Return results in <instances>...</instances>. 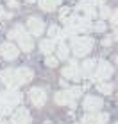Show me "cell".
<instances>
[{
    "label": "cell",
    "instance_id": "6da1fadb",
    "mask_svg": "<svg viewBox=\"0 0 118 124\" xmlns=\"http://www.w3.org/2000/svg\"><path fill=\"white\" fill-rule=\"evenodd\" d=\"M32 76H34V72H32L31 68H27V67L6 68V70H2V74H0V81H2L7 88L16 90L18 86H22V85L29 83V81L32 79Z\"/></svg>",
    "mask_w": 118,
    "mask_h": 124
},
{
    "label": "cell",
    "instance_id": "7a4b0ae2",
    "mask_svg": "<svg viewBox=\"0 0 118 124\" xmlns=\"http://www.w3.org/2000/svg\"><path fill=\"white\" fill-rule=\"evenodd\" d=\"M93 27L91 20H86L79 15H73L72 18H66L65 20V32L66 36H77L79 32H86Z\"/></svg>",
    "mask_w": 118,
    "mask_h": 124
},
{
    "label": "cell",
    "instance_id": "3957f363",
    "mask_svg": "<svg viewBox=\"0 0 118 124\" xmlns=\"http://www.w3.org/2000/svg\"><path fill=\"white\" fill-rule=\"evenodd\" d=\"M9 38L11 40L18 41V47L23 50V52H31L32 50V36L27 32V29L23 25H14V27L9 31Z\"/></svg>",
    "mask_w": 118,
    "mask_h": 124
},
{
    "label": "cell",
    "instance_id": "277c9868",
    "mask_svg": "<svg viewBox=\"0 0 118 124\" xmlns=\"http://www.w3.org/2000/svg\"><path fill=\"white\" fill-rule=\"evenodd\" d=\"M81 93H82V90L79 86L68 88V90H59L56 95H54V101H56L59 106H72V108H75V101L81 97Z\"/></svg>",
    "mask_w": 118,
    "mask_h": 124
},
{
    "label": "cell",
    "instance_id": "5b68a950",
    "mask_svg": "<svg viewBox=\"0 0 118 124\" xmlns=\"http://www.w3.org/2000/svg\"><path fill=\"white\" fill-rule=\"evenodd\" d=\"M95 41L90 36H73L72 38V50H73L75 58H84L90 54V50L93 49Z\"/></svg>",
    "mask_w": 118,
    "mask_h": 124
},
{
    "label": "cell",
    "instance_id": "8992f818",
    "mask_svg": "<svg viewBox=\"0 0 118 124\" xmlns=\"http://www.w3.org/2000/svg\"><path fill=\"white\" fill-rule=\"evenodd\" d=\"M113 76V65L109 61H104V59H100V61H97L95 65V72L93 76H91V79L93 81H106Z\"/></svg>",
    "mask_w": 118,
    "mask_h": 124
},
{
    "label": "cell",
    "instance_id": "52a82bcc",
    "mask_svg": "<svg viewBox=\"0 0 118 124\" xmlns=\"http://www.w3.org/2000/svg\"><path fill=\"white\" fill-rule=\"evenodd\" d=\"M22 93L18 90H11L7 88L6 92H0V106H16L22 102Z\"/></svg>",
    "mask_w": 118,
    "mask_h": 124
},
{
    "label": "cell",
    "instance_id": "ba28073f",
    "mask_svg": "<svg viewBox=\"0 0 118 124\" xmlns=\"http://www.w3.org/2000/svg\"><path fill=\"white\" fill-rule=\"evenodd\" d=\"M75 11L79 13V16H82V18H86V20H91L93 16H97L95 4L90 2V0H82V2H79L77 6H75Z\"/></svg>",
    "mask_w": 118,
    "mask_h": 124
},
{
    "label": "cell",
    "instance_id": "9c48e42d",
    "mask_svg": "<svg viewBox=\"0 0 118 124\" xmlns=\"http://www.w3.org/2000/svg\"><path fill=\"white\" fill-rule=\"evenodd\" d=\"M29 99H31L32 106L41 108V106L47 102V92H45L43 88H39V86H34V88L29 90Z\"/></svg>",
    "mask_w": 118,
    "mask_h": 124
},
{
    "label": "cell",
    "instance_id": "30bf717a",
    "mask_svg": "<svg viewBox=\"0 0 118 124\" xmlns=\"http://www.w3.org/2000/svg\"><path fill=\"white\" fill-rule=\"evenodd\" d=\"M27 32L31 34V36H41V34L45 32L43 20L38 18V16H31V18L27 20Z\"/></svg>",
    "mask_w": 118,
    "mask_h": 124
},
{
    "label": "cell",
    "instance_id": "8fae6325",
    "mask_svg": "<svg viewBox=\"0 0 118 124\" xmlns=\"http://www.w3.org/2000/svg\"><path fill=\"white\" fill-rule=\"evenodd\" d=\"M61 74H63V78H65V79L79 81V79H81V68H79V65H77V61H75V59H72L70 65H66V67L61 70Z\"/></svg>",
    "mask_w": 118,
    "mask_h": 124
},
{
    "label": "cell",
    "instance_id": "7c38bea8",
    "mask_svg": "<svg viewBox=\"0 0 118 124\" xmlns=\"http://www.w3.org/2000/svg\"><path fill=\"white\" fill-rule=\"evenodd\" d=\"M82 106H84V110H86V113H95V112H98V110L104 106V102H102L100 97H97V95H88V97H84Z\"/></svg>",
    "mask_w": 118,
    "mask_h": 124
},
{
    "label": "cell",
    "instance_id": "4fadbf2b",
    "mask_svg": "<svg viewBox=\"0 0 118 124\" xmlns=\"http://www.w3.org/2000/svg\"><path fill=\"white\" fill-rule=\"evenodd\" d=\"M0 54H2L4 59L13 61V59L18 58V47H16L14 43H11V41H6V43L0 45Z\"/></svg>",
    "mask_w": 118,
    "mask_h": 124
},
{
    "label": "cell",
    "instance_id": "5bb4252c",
    "mask_svg": "<svg viewBox=\"0 0 118 124\" xmlns=\"http://www.w3.org/2000/svg\"><path fill=\"white\" fill-rule=\"evenodd\" d=\"M9 124H31V115H29L27 108H18L11 117Z\"/></svg>",
    "mask_w": 118,
    "mask_h": 124
},
{
    "label": "cell",
    "instance_id": "9a60e30c",
    "mask_svg": "<svg viewBox=\"0 0 118 124\" xmlns=\"http://www.w3.org/2000/svg\"><path fill=\"white\" fill-rule=\"evenodd\" d=\"M95 65H97V59H86V61L82 63V67H79L81 68V78L91 79V76H93V72H95Z\"/></svg>",
    "mask_w": 118,
    "mask_h": 124
},
{
    "label": "cell",
    "instance_id": "2e32d148",
    "mask_svg": "<svg viewBox=\"0 0 118 124\" xmlns=\"http://www.w3.org/2000/svg\"><path fill=\"white\" fill-rule=\"evenodd\" d=\"M48 34H50V40H59V41H63V40L66 38V32L61 31L56 23H52V25L48 27Z\"/></svg>",
    "mask_w": 118,
    "mask_h": 124
},
{
    "label": "cell",
    "instance_id": "e0dca14e",
    "mask_svg": "<svg viewBox=\"0 0 118 124\" xmlns=\"http://www.w3.org/2000/svg\"><path fill=\"white\" fill-rule=\"evenodd\" d=\"M56 49V43H54V40H43V41H39V50L45 54V56H50L52 54V50Z\"/></svg>",
    "mask_w": 118,
    "mask_h": 124
},
{
    "label": "cell",
    "instance_id": "ac0fdd59",
    "mask_svg": "<svg viewBox=\"0 0 118 124\" xmlns=\"http://www.w3.org/2000/svg\"><path fill=\"white\" fill-rule=\"evenodd\" d=\"M97 90L100 93H104V95H109V93L113 92V85L107 83V81H100V83L97 85Z\"/></svg>",
    "mask_w": 118,
    "mask_h": 124
},
{
    "label": "cell",
    "instance_id": "d6986e66",
    "mask_svg": "<svg viewBox=\"0 0 118 124\" xmlns=\"http://www.w3.org/2000/svg\"><path fill=\"white\" fill-rule=\"evenodd\" d=\"M68 52H70L68 47L61 41V43L57 45V59H68Z\"/></svg>",
    "mask_w": 118,
    "mask_h": 124
},
{
    "label": "cell",
    "instance_id": "ffe728a7",
    "mask_svg": "<svg viewBox=\"0 0 118 124\" xmlns=\"http://www.w3.org/2000/svg\"><path fill=\"white\" fill-rule=\"evenodd\" d=\"M109 122V113H97L93 124H107Z\"/></svg>",
    "mask_w": 118,
    "mask_h": 124
},
{
    "label": "cell",
    "instance_id": "44dd1931",
    "mask_svg": "<svg viewBox=\"0 0 118 124\" xmlns=\"http://www.w3.org/2000/svg\"><path fill=\"white\" fill-rule=\"evenodd\" d=\"M38 4H39V7H41L43 11H54V9H56V7H54L48 0H38Z\"/></svg>",
    "mask_w": 118,
    "mask_h": 124
},
{
    "label": "cell",
    "instance_id": "7402d4cb",
    "mask_svg": "<svg viewBox=\"0 0 118 124\" xmlns=\"http://www.w3.org/2000/svg\"><path fill=\"white\" fill-rule=\"evenodd\" d=\"M98 15H100V18H102V20H106V18L111 16V9H109L107 6H102V7H100V11H98Z\"/></svg>",
    "mask_w": 118,
    "mask_h": 124
},
{
    "label": "cell",
    "instance_id": "603a6c76",
    "mask_svg": "<svg viewBox=\"0 0 118 124\" xmlns=\"http://www.w3.org/2000/svg\"><path fill=\"white\" fill-rule=\"evenodd\" d=\"M57 63H59V59L57 58H54V56H47V58H45V65H47V67H57Z\"/></svg>",
    "mask_w": 118,
    "mask_h": 124
},
{
    "label": "cell",
    "instance_id": "cb8c5ba5",
    "mask_svg": "<svg viewBox=\"0 0 118 124\" xmlns=\"http://www.w3.org/2000/svg\"><path fill=\"white\" fill-rule=\"evenodd\" d=\"M93 121H95V113H86L82 117V122L81 124H93Z\"/></svg>",
    "mask_w": 118,
    "mask_h": 124
},
{
    "label": "cell",
    "instance_id": "d4e9b609",
    "mask_svg": "<svg viewBox=\"0 0 118 124\" xmlns=\"http://www.w3.org/2000/svg\"><path fill=\"white\" fill-rule=\"evenodd\" d=\"M91 29L97 31V32H104V31H106V23H104V22H97V23H93Z\"/></svg>",
    "mask_w": 118,
    "mask_h": 124
},
{
    "label": "cell",
    "instance_id": "484cf974",
    "mask_svg": "<svg viewBox=\"0 0 118 124\" xmlns=\"http://www.w3.org/2000/svg\"><path fill=\"white\" fill-rule=\"evenodd\" d=\"M70 11H72L70 7H61V11H59V16H61L63 20H66V18H68V13H70Z\"/></svg>",
    "mask_w": 118,
    "mask_h": 124
},
{
    "label": "cell",
    "instance_id": "4316f807",
    "mask_svg": "<svg viewBox=\"0 0 118 124\" xmlns=\"http://www.w3.org/2000/svg\"><path fill=\"white\" fill-rule=\"evenodd\" d=\"M109 18H111V25H113V27H116V23H118V13L116 11H111V16H109Z\"/></svg>",
    "mask_w": 118,
    "mask_h": 124
},
{
    "label": "cell",
    "instance_id": "83f0119b",
    "mask_svg": "<svg viewBox=\"0 0 118 124\" xmlns=\"http://www.w3.org/2000/svg\"><path fill=\"white\" fill-rule=\"evenodd\" d=\"M9 18H11V15H9L6 9H4L2 6H0V20H9Z\"/></svg>",
    "mask_w": 118,
    "mask_h": 124
},
{
    "label": "cell",
    "instance_id": "f1b7e54d",
    "mask_svg": "<svg viewBox=\"0 0 118 124\" xmlns=\"http://www.w3.org/2000/svg\"><path fill=\"white\" fill-rule=\"evenodd\" d=\"M113 40H115V36H106V38H104V41H102V45L104 47H109L113 43Z\"/></svg>",
    "mask_w": 118,
    "mask_h": 124
},
{
    "label": "cell",
    "instance_id": "f546056e",
    "mask_svg": "<svg viewBox=\"0 0 118 124\" xmlns=\"http://www.w3.org/2000/svg\"><path fill=\"white\" fill-rule=\"evenodd\" d=\"M48 2H50V4H52V6H54V7H56V6H59V4H61V0H48Z\"/></svg>",
    "mask_w": 118,
    "mask_h": 124
},
{
    "label": "cell",
    "instance_id": "4dcf8cb0",
    "mask_svg": "<svg viewBox=\"0 0 118 124\" xmlns=\"http://www.w3.org/2000/svg\"><path fill=\"white\" fill-rule=\"evenodd\" d=\"M9 6H11V7H16V6H18V4H16L14 0H9Z\"/></svg>",
    "mask_w": 118,
    "mask_h": 124
},
{
    "label": "cell",
    "instance_id": "1f68e13d",
    "mask_svg": "<svg viewBox=\"0 0 118 124\" xmlns=\"http://www.w3.org/2000/svg\"><path fill=\"white\" fill-rule=\"evenodd\" d=\"M0 124H9V122H7L6 119H0Z\"/></svg>",
    "mask_w": 118,
    "mask_h": 124
},
{
    "label": "cell",
    "instance_id": "d6a6232c",
    "mask_svg": "<svg viewBox=\"0 0 118 124\" xmlns=\"http://www.w3.org/2000/svg\"><path fill=\"white\" fill-rule=\"evenodd\" d=\"M27 2H36V0H27Z\"/></svg>",
    "mask_w": 118,
    "mask_h": 124
},
{
    "label": "cell",
    "instance_id": "836d02e7",
    "mask_svg": "<svg viewBox=\"0 0 118 124\" xmlns=\"http://www.w3.org/2000/svg\"><path fill=\"white\" fill-rule=\"evenodd\" d=\"M43 124H52V122H43Z\"/></svg>",
    "mask_w": 118,
    "mask_h": 124
}]
</instances>
